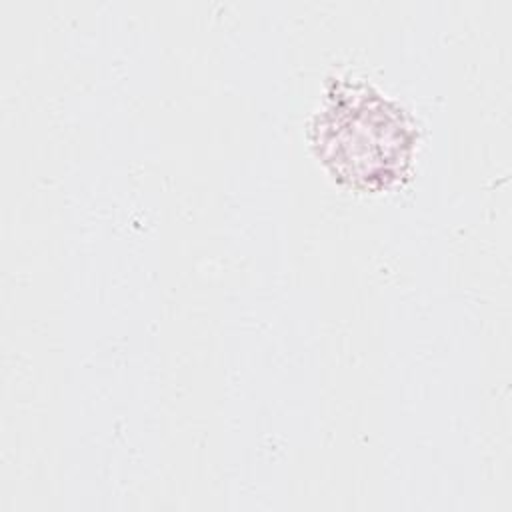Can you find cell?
Masks as SVG:
<instances>
[{
	"instance_id": "cell-1",
	"label": "cell",
	"mask_w": 512,
	"mask_h": 512,
	"mask_svg": "<svg viewBox=\"0 0 512 512\" xmlns=\"http://www.w3.org/2000/svg\"><path fill=\"white\" fill-rule=\"evenodd\" d=\"M416 126L408 112L362 80L340 78L312 122V146L344 186L378 192L410 168Z\"/></svg>"
}]
</instances>
